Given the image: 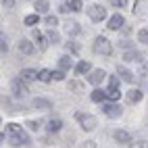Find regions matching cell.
Masks as SVG:
<instances>
[{
  "mask_svg": "<svg viewBox=\"0 0 148 148\" xmlns=\"http://www.w3.org/2000/svg\"><path fill=\"white\" fill-rule=\"evenodd\" d=\"M6 140L11 146H25L29 144V138L25 134V130L21 125H17V123H8L6 125Z\"/></svg>",
  "mask_w": 148,
  "mask_h": 148,
  "instance_id": "1",
  "label": "cell"
},
{
  "mask_svg": "<svg viewBox=\"0 0 148 148\" xmlns=\"http://www.w3.org/2000/svg\"><path fill=\"white\" fill-rule=\"evenodd\" d=\"M75 119H77V123L82 125V130H86V132H92L94 127L98 125L96 117L90 115V113H77V115H75Z\"/></svg>",
  "mask_w": 148,
  "mask_h": 148,
  "instance_id": "2",
  "label": "cell"
},
{
  "mask_svg": "<svg viewBox=\"0 0 148 148\" xmlns=\"http://www.w3.org/2000/svg\"><path fill=\"white\" fill-rule=\"evenodd\" d=\"M94 52L100 54V56H108L113 52V46H111V42H108L104 36H98L94 40Z\"/></svg>",
  "mask_w": 148,
  "mask_h": 148,
  "instance_id": "3",
  "label": "cell"
},
{
  "mask_svg": "<svg viewBox=\"0 0 148 148\" xmlns=\"http://www.w3.org/2000/svg\"><path fill=\"white\" fill-rule=\"evenodd\" d=\"M11 92H13L15 98H25V96L29 94L27 82L23 79V77H17V79H13V82H11Z\"/></svg>",
  "mask_w": 148,
  "mask_h": 148,
  "instance_id": "4",
  "label": "cell"
},
{
  "mask_svg": "<svg viewBox=\"0 0 148 148\" xmlns=\"http://www.w3.org/2000/svg\"><path fill=\"white\" fill-rule=\"evenodd\" d=\"M102 113L106 115V117H111V119H119L121 117V113H123V108L117 104V102H111V100H106L104 104H102Z\"/></svg>",
  "mask_w": 148,
  "mask_h": 148,
  "instance_id": "5",
  "label": "cell"
},
{
  "mask_svg": "<svg viewBox=\"0 0 148 148\" xmlns=\"http://www.w3.org/2000/svg\"><path fill=\"white\" fill-rule=\"evenodd\" d=\"M88 17L92 19V21H104V17H106V8L100 6V4H92V6H88Z\"/></svg>",
  "mask_w": 148,
  "mask_h": 148,
  "instance_id": "6",
  "label": "cell"
},
{
  "mask_svg": "<svg viewBox=\"0 0 148 148\" xmlns=\"http://www.w3.org/2000/svg\"><path fill=\"white\" fill-rule=\"evenodd\" d=\"M17 48H19V52H21V54H25V56H29V54H34V52H36V46H34V42L25 40V38H21V40H19Z\"/></svg>",
  "mask_w": 148,
  "mask_h": 148,
  "instance_id": "7",
  "label": "cell"
},
{
  "mask_svg": "<svg viewBox=\"0 0 148 148\" xmlns=\"http://www.w3.org/2000/svg\"><path fill=\"white\" fill-rule=\"evenodd\" d=\"M123 61H125V63H142L144 58H142V54L138 52V50H132V48H127V50L123 52Z\"/></svg>",
  "mask_w": 148,
  "mask_h": 148,
  "instance_id": "8",
  "label": "cell"
},
{
  "mask_svg": "<svg viewBox=\"0 0 148 148\" xmlns=\"http://www.w3.org/2000/svg\"><path fill=\"white\" fill-rule=\"evenodd\" d=\"M113 138H115L117 144H130V142H132L130 132H125V130H117V132L113 134Z\"/></svg>",
  "mask_w": 148,
  "mask_h": 148,
  "instance_id": "9",
  "label": "cell"
},
{
  "mask_svg": "<svg viewBox=\"0 0 148 148\" xmlns=\"http://www.w3.org/2000/svg\"><path fill=\"white\" fill-rule=\"evenodd\" d=\"M117 73H119V77H121L123 82H127V84H134V82H136V75H134V73L130 71V69L121 67V65L117 67Z\"/></svg>",
  "mask_w": 148,
  "mask_h": 148,
  "instance_id": "10",
  "label": "cell"
},
{
  "mask_svg": "<svg viewBox=\"0 0 148 148\" xmlns=\"http://www.w3.org/2000/svg\"><path fill=\"white\" fill-rule=\"evenodd\" d=\"M104 71H102V69H94V71L90 73V75H88V82H90L92 86H98V84H100L102 79H104Z\"/></svg>",
  "mask_w": 148,
  "mask_h": 148,
  "instance_id": "11",
  "label": "cell"
},
{
  "mask_svg": "<svg viewBox=\"0 0 148 148\" xmlns=\"http://www.w3.org/2000/svg\"><path fill=\"white\" fill-rule=\"evenodd\" d=\"M34 42L38 44V48H40V50H46V48H48V38L42 34V32H34Z\"/></svg>",
  "mask_w": 148,
  "mask_h": 148,
  "instance_id": "12",
  "label": "cell"
},
{
  "mask_svg": "<svg viewBox=\"0 0 148 148\" xmlns=\"http://www.w3.org/2000/svg\"><path fill=\"white\" fill-rule=\"evenodd\" d=\"M34 108H38V111H50L52 108V102L46 100V98H34Z\"/></svg>",
  "mask_w": 148,
  "mask_h": 148,
  "instance_id": "13",
  "label": "cell"
},
{
  "mask_svg": "<svg viewBox=\"0 0 148 148\" xmlns=\"http://www.w3.org/2000/svg\"><path fill=\"white\" fill-rule=\"evenodd\" d=\"M121 25H123V15L121 13H117V15H113L111 19H108V29H113V32L121 29Z\"/></svg>",
  "mask_w": 148,
  "mask_h": 148,
  "instance_id": "14",
  "label": "cell"
},
{
  "mask_svg": "<svg viewBox=\"0 0 148 148\" xmlns=\"http://www.w3.org/2000/svg\"><path fill=\"white\" fill-rule=\"evenodd\" d=\"M144 98V94L140 90H130V92H125V100L130 102V104H136V102H140Z\"/></svg>",
  "mask_w": 148,
  "mask_h": 148,
  "instance_id": "15",
  "label": "cell"
},
{
  "mask_svg": "<svg viewBox=\"0 0 148 148\" xmlns=\"http://www.w3.org/2000/svg\"><path fill=\"white\" fill-rule=\"evenodd\" d=\"M21 77L29 84V82H36L38 77H40V71H36V69H23L21 71Z\"/></svg>",
  "mask_w": 148,
  "mask_h": 148,
  "instance_id": "16",
  "label": "cell"
},
{
  "mask_svg": "<svg viewBox=\"0 0 148 148\" xmlns=\"http://www.w3.org/2000/svg\"><path fill=\"white\" fill-rule=\"evenodd\" d=\"M119 98H121V90H119V88H106V100L117 102Z\"/></svg>",
  "mask_w": 148,
  "mask_h": 148,
  "instance_id": "17",
  "label": "cell"
},
{
  "mask_svg": "<svg viewBox=\"0 0 148 148\" xmlns=\"http://www.w3.org/2000/svg\"><path fill=\"white\" fill-rule=\"evenodd\" d=\"M34 8H36L38 15H46L48 8H50V4H48V0H38V2L34 4Z\"/></svg>",
  "mask_w": 148,
  "mask_h": 148,
  "instance_id": "18",
  "label": "cell"
},
{
  "mask_svg": "<svg viewBox=\"0 0 148 148\" xmlns=\"http://www.w3.org/2000/svg\"><path fill=\"white\" fill-rule=\"evenodd\" d=\"M90 98L94 102H104L106 100V90H100V88H96V90L90 94Z\"/></svg>",
  "mask_w": 148,
  "mask_h": 148,
  "instance_id": "19",
  "label": "cell"
},
{
  "mask_svg": "<svg viewBox=\"0 0 148 148\" xmlns=\"http://www.w3.org/2000/svg\"><path fill=\"white\" fill-rule=\"evenodd\" d=\"M40 82L48 84V82H52L54 79V71H50V69H40V77H38Z\"/></svg>",
  "mask_w": 148,
  "mask_h": 148,
  "instance_id": "20",
  "label": "cell"
},
{
  "mask_svg": "<svg viewBox=\"0 0 148 148\" xmlns=\"http://www.w3.org/2000/svg\"><path fill=\"white\" fill-rule=\"evenodd\" d=\"M65 32H67L69 36H77V34L82 32V27H79V23H77V21H71V23L65 25Z\"/></svg>",
  "mask_w": 148,
  "mask_h": 148,
  "instance_id": "21",
  "label": "cell"
},
{
  "mask_svg": "<svg viewBox=\"0 0 148 148\" xmlns=\"http://www.w3.org/2000/svg\"><path fill=\"white\" fill-rule=\"evenodd\" d=\"M46 127H48V132H50V134H54V132H61L63 121L56 117V119H50V121H48V125H46Z\"/></svg>",
  "mask_w": 148,
  "mask_h": 148,
  "instance_id": "22",
  "label": "cell"
},
{
  "mask_svg": "<svg viewBox=\"0 0 148 148\" xmlns=\"http://www.w3.org/2000/svg\"><path fill=\"white\" fill-rule=\"evenodd\" d=\"M58 67H61L63 71L71 69V67H73V58H71V56H67V54H65V56H61V58H58Z\"/></svg>",
  "mask_w": 148,
  "mask_h": 148,
  "instance_id": "23",
  "label": "cell"
},
{
  "mask_svg": "<svg viewBox=\"0 0 148 148\" xmlns=\"http://www.w3.org/2000/svg\"><path fill=\"white\" fill-rule=\"evenodd\" d=\"M90 63H88V61H79V63H77L75 65V71L77 73H79V75H84V73H90Z\"/></svg>",
  "mask_w": 148,
  "mask_h": 148,
  "instance_id": "24",
  "label": "cell"
},
{
  "mask_svg": "<svg viewBox=\"0 0 148 148\" xmlns=\"http://www.w3.org/2000/svg\"><path fill=\"white\" fill-rule=\"evenodd\" d=\"M69 8H71L73 13H77V11H82V0H67L65 2Z\"/></svg>",
  "mask_w": 148,
  "mask_h": 148,
  "instance_id": "25",
  "label": "cell"
},
{
  "mask_svg": "<svg viewBox=\"0 0 148 148\" xmlns=\"http://www.w3.org/2000/svg\"><path fill=\"white\" fill-rule=\"evenodd\" d=\"M38 21H40V15H38V13H36V15H27V17L23 19V23H25V25H29V27L36 25Z\"/></svg>",
  "mask_w": 148,
  "mask_h": 148,
  "instance_id": "26",
  "label": "cell"
},
{
  "mask_svg": "<svg viewBox=\"0 0 148 148\" xmlns=\"http://www.w3.org/2000/svg\"><path fill=\"white\" fill-rule=\"evenodd\" d=\"M44 23L50 27V29H56V25H58V19L54 17V15H48L46 19H44Z\"/></svg>",
  "mask_w": 148,
  "mask_h": 148,
  "instance_id": "27",
  "label": "cell"
},
{
  "mask_svg": "<svg viewBox=\"0 0 148 148\" xmlns=\"http://www.w3.org/2000/svg\"><path fill=\"white\" fill-rule=\"evenodd\" d=\"M130 148H148V140H132Z\"/></svg>",
  "mask_w": 148,
  "mask_h": 148,
  "instance_id": "28",
  "label": "cell"
},
{
  "mask_svg": "<svg viewBox=\"0 0 148 148\" xmlns=\"http://www.w3.org/2000/svg\"><path fill=\"white\" fill-rule=\"evenodd\" d=\"M119 84H121L119 75H111V77H108V88H119Z\"/></svg>",
  "mask_w": 148,
  "mask_h": 148,
  "instance_id": "29",
  "label": "cell"
},
{
  "mask_svg": "<svg viewBox=\"0 0 148 148\" xmlns=\"http://www.w3.org/2000/svg\"><path fill=\"white\" fill-rule=\"evenodd\" d=\"M138 42L148 44V29H140V32H138Z\"/></svg>",
  "mask_w": 148,
  "mask_h": 148,
  "instance_id": "30",
  "label": "cell"
},
{
  "mask_svg": "<svg viewBox=\"0 0 148 148\" xmlns=\"http://www.w3.org/2000/svg\"><path fill=\"white\" fill-rule=\"evenodd\" d=\"M67 50H69V52H73V54H77V52H79V44H75V42H67Z\"/></svg>",
  "mask_w": 148,
  "mask_h": 148,
  "instance_id": "31",
  "label": "cell"
},
{
  "mask_svg": "<svg viewBox=\"0 0 148 148\" xmlns=\"http://www.w3.org/2000/svg\"><path fill=\"white\" fill-rule=\"evenodd\" d=\"M48 40H50V42H58V40H61V36H58V32H56V29H50V34H48Z\"/></svg>",
  "mask_w": 148,
  "mask_h": 148,
  "instance_id": "32",
  "label": "cell"
},
{
  "mask_svg": "<svg viewBox=\"0 0 148 148\" xmlns=\"http://www.w3.org/2000/svg\"><path fill=\"white\" fill-rule=\"evenodd\" d=\"M6 50H8V44H6V38H4V36H0V52H2V54H6Z\"/></svg>",
  "mask_w": 148,
  "mask_h": 148,
  "instance_id": "33",
  "label": "cell"
},
{
  "mask_svg": "<svg viewBox=\"0 0 148 148\" xmlns=\"http://www.w3.org/2000/svg\"><path fill=\"white\" fill-rule=\"evenodd\" d=\"M25 125H27V127H29L32 132H38V130H40V125H42V123H40V121H27Z\"/></svg>",
  "mask_w": 148,
  "mask_h": 148,
  "instance_id": "34",
  "label": "cell"
},
{
  "mask_svg": "<svg viewBox=\"0 0 148 148\" xmlns=\"http://www.w3.org/2000/svg\"><path fill=\"white\" fill-rule=\"evenodd\" d=\"M111 4L117 6V8H123V6L127 4V0H111Z\"/></svg>",
  "mask_w": 148,
  "mask_h": 148,
  "instance_id": "35",
  "label": "cell"
},
{
  "mask_svg": "<svg viewBox=\"0 0 148 148\" xmlns=\"http://www.w3.org/2000/svg\"><path fill=\"white\" fill-rule=\"evenodd\" d=\"M140 69H142V75L148 77V61H142V63H140Z\"/></svg>",
  "mask_w": 148,
  "mask_h": 148,
  "instance_id": "36",
  "label": "cell"
},
{
  "mask_svg": "<svg viewBox=\"0 0 148 148\" xmlns=\"http://www.w3.org/2000/svg\"><path fill=\"white\" fill-rule=\"evenodd\" d=\"M54 79H56V82H63V79H65V73H63V69H61V71H54Z\"/></svg>",
  "mask_w": 148,
  "mask_h": 148,
  "instance_id": "37",
  "label": "cell"
},
{
  "mask_svg": "<svg viewBox=\"0 0 148 148\" xmlns=\"http://www.w3.org/2000/svg\"><path fill=\"white\" fill-rule=\"evenodd\" d=\"M142 6H144V2H142V0H140V2H136V4H134V13L138 15V13L142 11Z\"/></svg>",
  "mask_w": 148,
  "mask_h": 148,
  "instance_id": "38",
  "label": "cell"
},
{
  "mask_svg": "<svg viewBox=\"0 0 148 148\" xmlns=\"http://www.w3.org/2000/svg\"><path fill=\"white\" fill-rule=\"evenodd\" d=\"M2 6L4 8H13L15 6V0H2Z\"/></svg>",
  "mask_w": 148,
  "mask_h": 148,
  "instance_id": "39",
  "label": "cell"
},
{
  "mask_svg": "<svg viewBox=\"0 0 148 148\" xmlns=\"http://www.w3.org/2000/svg\"><path fill=\"white\" fill-rule=\"evenodd\" d=\"M69 88H71V90H82V84H77V82H71V84H69Z\"/></svg>",
  "mask_w": 148,
  "mask_h": 148,
  "instance_id": "40",
  "label": "cell"
},
{
  "mask_svg": "<svg viewBox=\"0 0 148 148\" xmlns=\"http://www.w3.org/2000/svg\"><path fill=\"white\" fill-rule=\"evenodd\" d=\"M69 11H71V8H69L67 4H63V6H61V13H63V15H65V13H69Z\"/></svg>",
  "mask_w": 148,
  "mask_h": 148,
  "instance_id": "41",
  "label": "cell"
},
{
  "mask_svg": "<svg viewBox=\"0 0 148 148\" xmlns=\"http://www.w3.org/2000/svg\"><path fill=\"white\" fill-rule=\"evenodd\" d=\"M84 148H96V144L94 142H88V144H84Z\"/></svg>",
  "mask_w": 148,
  "mask_h": 148,
  "instance_id": "42",
  "label": "cell"
}]
</instances>
